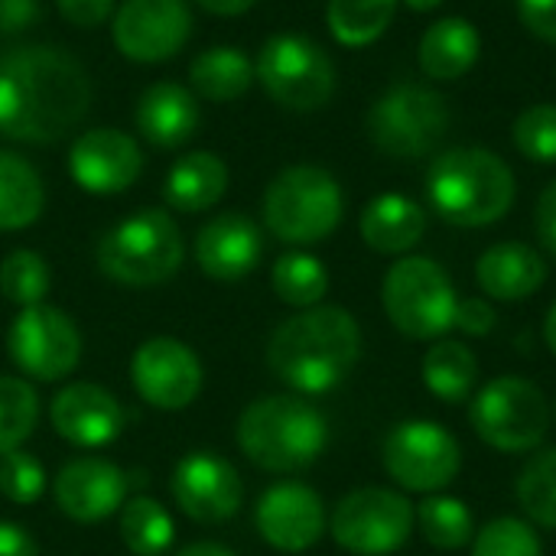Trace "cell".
I'll return each mask as SVG.
<instances>
[{
	"instance_id": "cell-1",
	"label": "cell",
	"mask_w": 556,
	"mask_h": 556,
	"mask_svg": "<svg viewBox=\"0 0 556 556\" xmlns=\"http://www.w3.org/2000/svg\"><path fill=\"white\" fill-rule=\"evenodd\" d=\"M91 108V81L59 46H20L0 59V134L26 143L65 137Z\"/></svg>"
},
{
	"instance_id": "cell-2",
	"label": "cell",
	"mask_w": 556,
	"mask_h": 556,
	"mask_svg": "<svg viewBox=\"0 0 556 556\" xmlns=\"http://www.w3.org/2000/svg\"><path fill=\"white\" fill-rule=\"evenodd\" d=\"M362 355V329L342 306H309L277 326L267 345V365L296 394H326L339 388Z\"/></svg>"
},
{
	"instance_id": "cell-3",
	"label": "cell",
	"mask_w": 556,
	"mask_h": 556,
	"mask_svg": "<svg viewBox=\"0 0 556 556\" xmlns=\"http://www.w3.org/2000/svg\"><path fill=\"white\" fill-rule=\"evenodd\" d=\"M430 208L456 228H485L502 222L518 195L511 166L485 147H453L427 169Z\"/></svg>"
},
{
	"instance_id": "cell-4",
	"label": "cell",
	"mask_w": 556,
	"mask_h": 556,
	"mask_svg": "<svg viewBox=\"0 0 556 556\" xmlns=\"http://www.w3.org/2000/svg\"><path fill=\"white\" fill-rule=\"evenodd\" d=\"M329 443L326 417L300 394H274L244 407L238 420L241 453L264 472L309 469Z\"/></svg>"
},
{
	"instance_id": "cell-5",
	"label": "cell",
	"mask_w": 556,
	"mask_h": 556,
	"mask_svg": "<svg viewBox=\"0 0 556 556\" xmlns=\"http://www.w3.org/2000/svg\"><path fill=\"white\" fill-rule=\"evenodd\" d=\"M182 264V231L160 212L147 208L117 222L98 241V267L124 287H153L169 280Z\"/></svg>"
},
{
	"instance_id": "cell-6",
	"label": "cell",
	"mask_w": 556,
	"mask_h": 556,
	"mask_svg": "<svg viewBox=\"0 0 556 556\" xmlns=\"http://www.w3.org/2000/svg\"><path fill=\"white\" fill-rule=\"evenodd\" d=\"M345 212L342 186L319 166H290L264 192V225L287 244L326 241Z\"/></svg>"
},
{
	"instance_id": "cell-7",
	"label": "cell",
	"mask_w": 556,
	"mask_h": 556,
	"mask_svg": "<svg viewBox=\"0 0 556 556\" xmlns=\"http://www.w3.org/2000/svg\"><path fill=\"white\" fill-rule=\"evenodd\" d=\"M381 303L397 332L417 342H430L456 326L459 293L437 261L401 257L384 274Z\"/></svg>"
},
{
	"instance_id": "cell-8",
	"label": "cell",
	"mask_w": 556,
	"mask_h": 556,
	"mask_svg": "<svg viewBox=\"0 0 556 556\" xmlns=\"http://www.w3.org/2000/svg\"><path fill=\"white\" fill-rule=\"evenodd\" d=\"M450 104L437 88L404 81L388 88L371 104L368 137L394 160H417L440 147L450 130Z\"/></svg>"
},
{
	"instance_id": "cell-9",
	"label": "cell",
	"mask_w": 556,
	"mask_h": 556,
	"mask_svg": "<svg viewBox=\"0 0 556 556\" xmlns=\"http://www.w3.org/2000/svg\"><path fill=\"white\" fill-rule=\"evenodd\" d=\"M472 430L498 453H531L551 430V404L534 381L505 375L472 394Z\"/></svg>"
},
{
	"instance_id": "cell-10",
	"label": "cell",
	"mask_w": 556,
	"mask_h": 556,
	"mask_svg": "<svg viewBox=\"0 0 556 556\" xmlns=\"http://www.w3.org/2000/svg\"><path fill=\"white\" fill-rule=\"evenodd\" d=\"M254 78L264 91L290 111H319L336 91L332 59L319 42L300 33H277L264 42Z\"/></svg>"
},
{
	"instance_id": "cell-11",
	"label": "cell",
	"mask_w": 556,
	"mask_h": 556,
	"mask_svg": "<svg viewBox=\"0 0 556 556\" xmlns=\"http://www.w3.org/2000/svg\"><path fill=\"white\" fill-rule=\"evenodd\" d=\"M417 525V508L391 489H355L349 492L332 518V541L355 556H388L401 551Z\"/></svg>"
},
{
	"instance_id": "cell-12",
	"label": "cell",
	"mask_w": 556,
	"mask_h": 556,
	"mask_svg": "<svg viewBox=\"0 0 556 556\" xmlns=\"http://www.w3.org/2000/svg\"><path fill=\"white\" fill-rule=\"evenodd\" d=\"M381 463L401 489L437 495L459 476L463 450L446 427L433 420H407L384 437Z\"/></svg>"
},
{
	"instance_id": "cell-13",
	"label": "cell",
	"mask_w": 556,
	"mask_h": 556,
	"mask_svg": "<svg viewBox=\"0 0 556 556\" xmlns=\"http://www.w3.org/2000/svg\"><path fill=\"white\" fill-rule=\"evenodd\" d=\"M7 349L23 375L36 381H62L81 358V332L62 309L36 303L13 319Z\"/></svg>"
},
{
	"instance_id": "cell-14",
	"label": "cell",
	"mask_w": 556,
	"mask_h": 556,
	"mask_svg": "<svg viewBox=\"0 0 556 556\" xmlns=\"http://www.w3.org/2000/svg\"><path fill=\"white\" fill-rule=\"evenodd\" d=\"M130 378L137 394L156 410H182L202 391L199 355L169 336L147 339L130 358Z\"/></svg>"
},
{
	"instance_id": "cell-15",
	"label": "cell",
	"mask_w": 556,
	"mask_h": 556,
	"mask_svg": "<svg viewBox=\"0 0 556 556\" xmlns=\"http://www.w3.org/2000/svg\"><path fill=\"white\" fill-rule=\"evenodd\" d=\"M173 498L199 525H225L241 511L244 485L238 469L218 453H189L173 469Z\"/></svg>"
},
{
	"instance_id": "cell-16",
	"label": "cell",
	"mask_w": 556,
	"mask_h": 556,
	"mask_svg": "<svg viewBox=\"0 0 556 556\" xmlns=\"http://www.w3.org/2000/svg\"><path fill=\"white\" fill-rule=\"evenodd\" d=\"M192 33L186 0H124L114 13V46L134 62L173 59Z\"/></svg>"
},
{
	"instance_id": "cell-17",
	"label": "cell",
	"mask_w": 556,
	"mask_h": 556,
	"mask_svg": "<svg viewBox=\"0 0 556 556\" xmlns=\"http://www.w3.org/2000/svg\"><path fill=\"white\" fill-rule=\"evenodd\" d=\"M257 534L283 554H303L326 534V505L303 482L270 485L254 508Z\"/></svg>"
},
{
	"instance_id": "cell-18",
	"label": "cell",
	"mask_w": 556,
	"mask_h": 556,
	"mask_svg": "<svg viewBox=\"0 0 556 556\" xmlns=\"http://www.w3.org/2000/svg\"><path fill=\"white\" fill-rule=\"evenodd\" d=\"M72 179L91 195H114L130 189L143 173V153L137 140L114 127L85 130L68 150Z\"/></svg>"
},
{
	"instance_id": "cell-19",
	"label": "cell",
	"mask_w": 556,
	"mask_h": 556,
	"mask_svg": "<svg viewBox=\"0 0 556 556\" xmlns=\"http://www.w3.org/2000/svg\"><path fill=\"white\" fill-rule=\"evenodd\" d=\"M127 489H130L127 472L98 456L72 459L68 466L59 469L52 482L59 511L78 525H98L114 511H121L127 502Z\"/></svg>"
},
{
	"instance_id": "cell-20",
	"label": "cell",
	"mask_w": 556,
	"mask_h": 556,
	"mask_svg": "<svg viewBox=\"0 0 556 556\" xmlns=\"http://www.w3.org/2000/svg\"><path fill=\"white\" fill-rule=\"evenodd\" d=\"M49 420L65 443L78 450H101L124 433L127 414L111 391L78 381L55 394L49 407Z\"/></svg>"
},
{
	"instance_id": "cell-21",
	"label": "cell",
	"mask_w": 556,
	"mask_h": 556,
	"mask_svg": "<svg viewBox=\"0 0 556 556\" xmlns=\"http://www.w3.org/2000/svg\"><path fill=\"white\" fill-rule=\"evenodd\" d=\"M261 254H264L261 228L238 212L212 218L195 238V261L202 274L212 280L231 283L248 277L261 264Z\"/></svg>"
},
{
	"instance_id": "cell-22",
	"label": "cell",
	"mask_w": 556,
	"mask_h": 556,
	"mask_svg": "<svg viewBox=\"0 0 556 556\" xmlns=\"http://www.w3.org/2000/svg\"><path fill=\"white\" fill-rule=\"evenodd\" d=\"M476 283L489 300L521 303L547 283V261L525 241H502L476 261Z\"/></svg>"
},
{
	"instance_id": "cell-23",
	"label": "cell",
	"mask_w": 556,
	"mask_h": 556,
	"mask_svg": "<svg viewBox=\"0 0 556 556\" xmlns=\"http://www.w3.org/2000/svg\"><path fill=\"white\" fill-rule=\"evenodd\" d=\"M358 231L371 251L397 257V254H407L420 244V238L427 231V212L410 195L381 192L365 205Z\"/></svg>"
},
{
	"instance_id": "cell-24",
	"label": "cell",
	"mask_w": 556,
	"mask_h": 556,
	"mask_svg": "<svg viewBox=\"0 0 556 556\" xmlns=\"http://www.w3.org/2000/svg\"><path fill=\"white\" fill-rule=\"evenodd\" d=\"M482 52V36L466 16H443L430 23L417 46L420 72L433 81H456L463 78Z\"/></svg>"
},
{
	"instance_id": "cell-25",
	"label": "cell",
	"mask_w": 556,
	"mask_h": 556,
	"mask_svg": "<svg viewBox=\"0 0 556 556\" xmlns=\"http://www.w3.org/2000/svg\"><path fill=\"white\" fill-rule=\"evenodd\" d=\"M199 127V104L192 91L173 81L150 85L137 101V130L163 150L182 147Z\"/></svg>"
},
{
	"instance_id": "cell-26",
	"label": "cell",
	"mask_w": 556,
	"mask_h": 556,
	"mask_svg": "<svg viewBox=\"0 0 556 556\" xmlns=\"http://www.w3.org/2000/svg\"><path fill=\"white\" fill-rule=\"evenodd\" d=\"M225 189H228V166L215 153L195 150L176 160V166L163 182V199L179 212H205L225 195Z\"/></svg>"
},
{
	"instance_id": "cell-27",
	"label": "cell",
	"mask_w": 556,
	"mask_h": 556,
	"mask_svg": "<svg viewBox=\"0 0 556 556\" xmlns=\"http://www.w3.org/2000/svg\"><path fill=\"white\" fill-rule=\"evenodd\" d=\"M189 78H192V88L205 101L228 104V101H238L241 94H248V88L254 81V62L235 46H215L192 59Z\"/></svg>"
},
{
	"instance_id": "cell-28",
	"label": "cell",
	"mask_w": 556,
	"mask_h": 556,
	"mask_svg": "<svg viewBox=\"0 0 556 556\" xmlns=\"http://www.w3.org/2000/svg\"><path fill=\"white\" fill-rule=\"evenodd\" d=\"M46 205V189L33 163L0 150V231L29 228Z\"/></svg>"
},
{
	"instance_id": "cell-29",
	"label": "cell",
	"mask_w": 556,
	"mask_h": 556,
	"mask_svg": "<svg viewBox=\"0 0 556 556\" xmlns=\"http://www.w3.org/2000/svg\"><path fill=\"white\" fill-rule=\"evenodd\" d=\"M424 384L443 404H463L476 394L479 384V358L463 342H437L424 355Z\"/></svg>"
},
{
	"instance_id": "cell-30",
	"label": "cell",
	"mask_w": 556,
	"mask_h": 556,
	"mask_svg": "<svg viewBox=\"0 0 556 556\" xmlns=\"http://www.w3.org/2000/svg\"><path fill=\"white\" fill-rule=\"evenodd\" d=\"M397 3L401 0H329L326 7L329 33L336 42L349 49H365L388 33Z\"/></svg>"
},
{
	"instance_id": "cell-31",
	"label": "cell",
	"mask_w": 556,
	"mask_h": 556,
	"mask_svg": "<svg viewBox=\"0 0 556 556\" xmlns=\"http://www.w3.org/2000/svg\"><path fill=\"white\" fill-rule=\"evenodd\" d=\"M176 525L153 498H130L121 508V541L134 556H163L173 547Z\"/></svg>"
},
{
	"instance_id": "cell-32",
	"label": "cell",
	"mask_w": 556,
	"mask_h": 556,
	"mask_svg": "<svg viewBox=\"0 0 556 556\" xmlns=\"http://www.w3.org/2000/svg\"><path fill=\"white\" fill-rule=\"evenodd\" d=\"M270 283H274V293L287 306L309 309V306H319L323 296L329 293V270L319 257H313L306 251H290V254L277 257Z\"/></svg>"
},
{
	"instance_id": "cell-33",
	"label": "cell",
	"mask_w": 556,
	"mask_h": 556,
	"mask_svg": "<svg viewBox=\"0 0 556 556\" xmlns=\"http://www.w3.org/2000/svg\"><path fill=\"white\" fill-rule=\"evenodd\" d=\"M417 528L424 541L437 551H459L476 538L469 505L450 495H427V502L417 505Z\"/></svg>"
},
{
	"instance_id": "cell-34",
	"label": "cell",
	"mask_w": 556,
	"mask_h": 556,
	"mask_svg": "<svg viewBox=\"0 0 556 556\" xmlns=\"http://www.w3.org/2000/svg\"><path fill=\"white\" fill-rule=\"evenodd\" d=\"M39 420V397L23 378L0 375V456L20 450Z\"/></svg>"
},
{
	"instance_id": "cell-35",
	"label": "cell",
	"mask_w": 556,
	"mask_h": 556,
	"mask_svg": "<svg viewBox=\"0 0 556 556\" xmlns=\"http://www.w3.org/2000/svg\"><path fill=\"white\" fill-rule=\"evenodd\" d=\"M518 502L525 508V515L556 531V446L538 453L518 476Z\"/></svg>"
},
{
	"instance_id": "cell-36",
	"label": "cell",
	"mask_w": 556,
	"mask_h": 556,
	"mask_svg": "<svg viewBox=\"0 0 556 556\" xmlns=\"http://www.w3.org/2000/svg\"><path fill=\"white\" fill-rule=\"evenodd\" d=\"M49 267L36 251H13L0 264V293L20 309L36 306L49 293Z\"/></svg>"
},
{
	"instance_id": "cell-37",
	"label": "cell",
	"mask_w": 556,
	"mask_h": 556,
	"mask_svg": "<svg viewBox=\"0 0 556 556\" xmlns=\"http://www.w3.org/2000/svg\"><path fill=\"white\" fill-rule=\"evenodd\" d=\"M541 538L521 518H495L472 538V556H541Z\"/></svg>"
},
{
	"instance_id": "cell-38",
	"label": "cell",
	"mask_w": 556,
	"mask_h": 556,
	"mask_svg": "<svg viewBox=\"0 0 556 556\" xmlns=\"http://www.w3.org/2000/svg\"><path fill=\"white\" fill-rule=\"evenodd\" d=\"M515 147L534 163H556V104H531L515 117Z\"/></svg>"
},
{
	"instance_id": "cell-39",
	"label": "cell",
	"mask_w": 556,
	"mask_h": 556,
	"mask_svg": "<svg viewBox=\"0 0 556 556\" xmlns=\"http://www.w3.org/2000/svg\"><path fill=\"white\" fill-rule=\"evenodd\" d=\"M46 492V469L36 456L13 450L0 456V495L13 505H33Z\"/></svg>"
},
{
	"instance_id": "cell-40",
	"label": "cell",
	"mask_w": 556,
	"mask_h": 556,
	"mask_svg": "<svg viewBox=\"0 0 556 556\" xmlns=\"http://www.w3.org/2000/svg\"><path fill=\"white\" fill-rule=\"evenodd\" d=\"M518 16L528 33H534L541 42L556 46V0H515Z\"/></svg>"
},
{
	"instance_id": "cell-41",
	"label": "cell",
	"mask_w": 556,
	"mask_h": 556,
	"mask_svg": "<svg viewBox=\"0 0 556 556\" xmlns=\"http://www.w3.org/2000/svg\"><path fill=\"white\" fill-rule=\"evenodd\" d=\"M498 316L492 309L489 300L482 296H469V300H459L456 306V329L466 332V336H489L495 329Z\"/></svg>"
},
{
	"instance_id": "cell-42",
	"label": "cell",
	"mask_w": 556,
	"mask_h": 556,
	"mask_svg": "<svg viewBox=\"0 0 556 556\" xmlns=\"http://www.w3.org/2000/svg\"><path fill=\"white\" fill-rule=\"evenodd\" d=\"M59 13L72 23V26H81V29H94L101 26L111 10H114V0H55Z\"/></svg>"
},
{
	"instance_id": "cell-43",
	"label": "cell",
	"mask_w": 556,
	"mask_h": 556,
	"mask_svg": "<svg viewBox=\"0 0 556 556\" xmlns=\"http://www.w3.org/2000/svg\"><path fill=\"white\" fill-rule=\"evenodd\" d=\"M534 225H538V238L541 244L547 248V254L556 257V179L541 192L538 199V215H534Z\"/></svg>"
},
{
	"instance_id": "cell-44",
	"label": "cell",
	"mask_w": 556,
	"mask_h": 556,
	"mask_svg": "<svg viewBox=\"0 0 556 556\" xmlns=\"http://www.w3.org/2000/svg\"><path fill=\"white\" fill-rule=\"evenodd\" d=\"M39 16V0H0V33L29 29Z\"/></svg>"
},
{
	"instance_id": "cell-45",
	"label": "cell",
	"mask_w": 556,
	"mask_h": 556,
	"mask_svg": "<svg viewBox=\"0 0 556 556\" xmlns=\"http://www.w3.org/2000/svg\"><path fill=\"white\" fill-rule=\"evenodd\" d=\"M0 556H39V547L26 528L0 521Z\"/></svg>"
},
{
	"instance_id": "cell-46",
	"label": "cell",
	"mask_w": 556,
	"mask_h": 556,
	"mask_svg": "<svg viewBox=\"0 0 556 556\" xmlns=\"http://www.w3.org/2000/svg\"><path fill=\"white\" fill-rule=\"evenodd\" d=\"M195 3L215 16H238V13H248L257 0H195Z\"/></svg>"
},
{
	"instance_id": "cell-47",
	"label": "cell",
	"mask_w": 556,
	"mask_h": 556,
	"mask_svg": "<svg viewBox=\"0 0 556 556\" xmlns=\"http://www.w3.org/2000/svg\"><path fill=\"white\" fill-rule=\"evenodd\" d=\"M176 556H235L228 547H222V544H212V541H202V544H189V547H182Z\"/></svg>"
},
{
	"instance_id": "cell-48",
	"label": "cell",
	"mask_w": 556,
	"mask_h": 556,
	"mask_svg": "<svg viewBox=\"0 0 556 556\" xmlns=\"http://www.w3.org/2000/svg\"><path fill=\"white\" fill-rule=\"evenodd\" d=\"M544 342H547V349L556 355V303L551 306L547 319H544Z\"/></svg>"
},
{
	"instance_id": "cell-49",
	"label": "cell",
	"mask_w": 556,
	"mask_h": 556,
	"mask_svg": "<svg viewBox=\"0 0 556 556\" xmlns=\"http://www.w3.org/2000/svg\"><path fill=\"white\" fill-rule=\"evenodd\" d=\"M414 13H430V10H437L443 0H404Z\"/></svg>"
}]
</instances>
